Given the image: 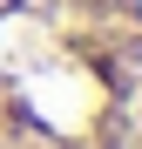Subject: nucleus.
I'll list each match as a JSON object with an SVG mask.
<instances>
[{"instance_id":"nucleus-1","label":"nucleus","mask_w":142,"mask_h":149,"mask_svg":"<svg viewBox=\"0 0 142 149\" xmlns=\"http://www.w3.org/2000/svg\"><path fill=\"white\" fill-rule=\"evenodd\" d=\"M0 149H142V0H0Z\"/></svg>"}]
</instances>
